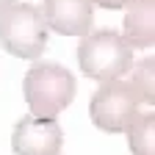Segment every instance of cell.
<instances>
[{
    "instance_id": "6",
    "label": "cell",
    "mask_w": 155,
    "mask_h": 155,
    "mask_svg": "<svg viewBox=\"0 0 155 155\" xmlns=\"http://www.w3.org/2000/svg\"><path fill=\"white\" fill-rule=\"evenodd\" d=\"M42 17L47 31L61 36H83L94 25V6L91 0H45Z\"/></svg>"
},
{
    "instance_id": "2",
    "label": "cell",
    "mask_w": 155,
    "mask_h": 155,
    "mask_svg": "<svg viewBox=\"0 0 155 155\" xmlns=\"http://www.w3.org/2000/svg\"><path fill=\"white\" fill-rule=\"evenodd\" d=\"M75 75L53 61H39L25 72L22 94L31 114L36 116H58L75 97Z\"/></svg>"
},
{
    "instance_id": "10",
    "label": "cell",
    "mask_w": 155,
    "mask_h": 155,
    "mask_svg": "<svg viewBox=\"0 0 155 155\" xmlns=\"http://www.w3.org/2000/svg\"><path fill=\"white\" fill-rule=\"evenodd\" d=\"M127 0H91V6H100V8H108V11H116L122 8Z\"/></svg>"
},
{
    "instance_id": "1",
    "label": "cell",
    "mask_w": 155,
    "mask_h": 155,
    "mask_svg": "<svg viewBox=\"0 0 155 155\" xmlns=\"http://www.w3.org/2000/svg\"><path fill=\"white\" fill-rule=\"evenodd\" d=\"M78 67L91 81H114L130 72L133 67V47L125 42L119 31H89L81 36L78 45Z\"/></svg>"
},
{
    "instance_id": "4",
    "label": "cell",
    "mask_w": 155,
    "mask_h": 155,
    "mask_svg": "<svg viewBox=\"0 0 155 155\" xmlns=\"http://www.w3.org/2000/svg\"><path fill=\"white\" fill-rule=\"evenodd\" d=\"M139 105H141L139 94L133 91L130 81L114 78V81H105L91 94L89 116H91L94 127H100L105 133H125V127L139 114Z\"/></svg>"
},
{
    "instance_id": "5",
    "label": "cell",
    "mask_w": 155,
    "mask_h": 155,
    "mask_svg": "<svg viewBox=\"0 0 155 155\" xmlns=\"http://www.w3.org/2000/svg\"><path fill=\"white\" fill-rule=\"evenodd\" d=\"M64 144V130L55 116H22L11 133V150L17 155H58Z\"/></svg>"
},
{
    "instance_id": "3",
    "label": "cell",
    "mask_w": 155,
    "mask_h": 155,
    "mask_svg": "<svg viewBox=\"0 0 155 155\" xmlns=\"http://www.w3.org/2000/svg\"><path fill=\"white\" fill-rule=\"evenodd\" d=\"M47 36L50 31L39 6L17 0L14 6L0 11V47L14 58L36 61L47 47Z\"/></svg>"
},
{
    "instance_id": "8",
    "label": "cell",
    "mask_w": 155,
    "mask_h": 155,
    "mask_svg": "<svg viewBox=\"0 0 155 155\" xmlns=\"http://www.w3.org/2000/svg\"><path fill=\"white\" fill-rule=\"evenodd\" d=\"M127 133V144L133 155H155V114L150 111H139L133 116V122L125 127Z\"/></svg>"
},
{
    "instance_id": "9",
    "label": "cell",
    "mask_w": 155,
    "mask_h": 155,
    "mask_svg": "<svg viewBox=\"0 0 155 155\" xmlns=\"http://www.w3.org/2000/svg\"><path fill=\"white\" fill-rule=\"evenodd\" d=\"M130 69H133L130 86H133L136 94H139V103H147L152 108L155 105V58L147 55L136 67H130Z\"/></svg>"
},
{
    "instance_id": "11",
    "label": "cell",
    "mask_w": 155,
    "mask_h": 155,
    "mask_svg": "<svg viewBox=\"0 0 155 155\" xmlns=\"http://www.w3.org/2000/svg\"><path fill=\"white\" fill-rule=\"evenodd\" d=\"M14 3H17V0H0V11H6V8L14 6Z\"/></svg>"
},
{
    "instance_id": "7",
    "label": "cell",
    "mask_w": 155,
    "mask_h": 155,
    "mask_svg": "<svg viewBox=\"0 0 155 155\" xmlns=\"http://www.w3.org/2000/svg\"><path fill=\"white\" fill-rule=\"evenodd\" d=\"M122 36L130 47L152 50L155 45V0H127L122 6Z\"/></svg>"
}]
</instances>
